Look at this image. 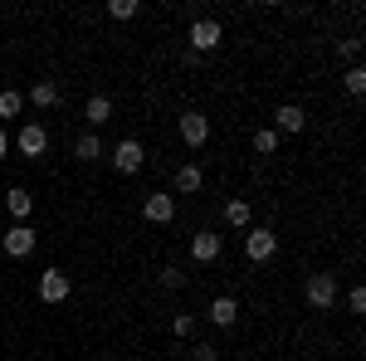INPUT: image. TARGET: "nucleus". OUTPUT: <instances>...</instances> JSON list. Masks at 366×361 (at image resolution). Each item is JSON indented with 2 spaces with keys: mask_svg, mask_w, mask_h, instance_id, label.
Instances as JSON below:
<instances>
[{
  "mask_svg": "<svg viewBox=\"0 0 366 361\" xmlns=\"http://www.w3.org/2000/svg\"><path fill=\"white\" fill-rule=\"evenodd\" d=\"M308 307H317V312H332L337 307V274H312L308 278Z\"/></svg>",
  "mask_w": 366,
  "mask_h": 361,
  "instance_id": "obj_1",
  "label": "nucleus"
},
{
  "mask_svg": "<svg viewBox=\"0 0 366 361\" xmlns=\"http://www.w3.org/2000/svg\"><path fill=\"white\" fill-rule=\"evenodd\" d=\"M186 39H191V54H205V49H220L225 29H220V20H196L186 29Z\"/></svg>",
  "mask_w": 366,
  "mask_h": 361,
  "instance_id": "obj_2",
  "label": "nucleus"
},
{
  "mask_svg": "<svg viewBox=\"0 0 366 361\" xmlns=\"http://www.w3.org/2000/svg\"><path fill=\"white\" fill-rule=\"evenodd\" d=\"M244 254H249L254 264H269V259L279 254V234H274V229H264V224L249 229V234H244Z\"/></svg>",
  "mask_w": 366,
  "mask_h": 361,
  "instance_id": "obj_3",
  "label": "nucleus"
},
{
  "mask_svg": "<svg viewBox=\"0 0 366 361\" xmlns=\"http://www.w3.org/2000/svg\"><path fill=\"white\" fill-rule=\"evenodd\" d=\"M0 244H5V254H10V259H29V254H34V244H39V234H34L29 224H10Z\"/></svg>",
  "mask_w": 366,
  "mask_h": 361,
  "instance_id": "obj_4",
  "label": "nucleus"
},
{
  "mask_svg": "<svg viewBox=\"0 0 366 361\" xmlns=\"http://www.w3.org/2000/svg\"><path fill=\"white\" fill-rule=\"evenodd\" d=\"M142 162H147V152H142L137 137H122L113 147V167L122 171V176H132V171H142Z\"/></svg>",
  "mask_w": 366,
  "mask_h": 361,
  "instance_id": "obj_5",
  "label": "nucleus"
},
{
  "mask_svg": "<svg viewBox=\"0 0 366 361\" xmlns=\"http://www.w3.org/2000/svg\"><path fill=\"white\" fill-rule=\"evenodd\" d=\"M69 288H74V283H69L64 269H44V274H39V298H44V303H64Z\"/></svg>",
  "mask_w": 366,
  "mask_h": 361,
  "instance_id": "obj_6",
  "label": "nucleus"
},
{
  "mask_svg": "<svg viewBox=\"0 0 366 361\" xmlns=\"http://www.w3.org/2000/svg\"><path fill=\"white\" fill-rule=\"evenodd\" d=\"M142 215H147L152 224H167L171 215H176V195H167V191L147 195V200H142Z\"/></svg>",
  "mask_w": 366,
  "mask_h": 361,
  "instance_id": "obj_7",
  "label": "nucleus"
},
{
  "mask_svg": "<svg viewBox=\"0 0 366 361\" xmlns=\"http://www.w3.org/2000/svg\"><path fill=\"white\" fill-rule=\"evenodd\" d=\"M205 137H210L205 112H181V142H186V147H205Z\"/></svg>",
  "mask_w": 366,
  "mask_h": 361,
  "instance_id": "obj_8",
  "label": "nucleus"
},
{
  "mask_svg": "<svg viewBox=\"0 0 366 361\" xmlns=\"http://www.w3.org/2000/svg\"><path fill=\"white\" fill-rule=\"evenodd\" d=\"M15 147H20L25 157H44V147H49V132H44L39 122H25V127H20V137H15Z\"/></svg>",
  "mask_w": 366,
  "mask_h": 361,
  "instance_id": "obj_9",
  "label": "nucleus"
},
{
  "mask_svg": "<svg viewBox=\"0 0 366 361\" xmlns=\"http://www.w3.org/2000/svg\"><path fill=\"white\" fill-rule=\"evenodd\" d=\"M303 127H308V112L298 108V103H283L274 112V132H303Z\"/></svg>",
  "mask_w": 366,
  "mask_h": 361,
  "instance_id": "obj_10",
  "label": "nucleus"
},
{
  "mask_svg": "<svg viewBox=\"0 0 366 361\" xmlns=\"http://www.w3.org/2000/svg\"><path fill=\"white\" fill-rule=\"evenodd\" d=\"M191 254H196V264H215L220 259V234L215 229H200L196 239H191Z\"/></svg>",
  "mask_w": 366,
  "mask_h": 361,
  "instance_id": "obj_11",
  "label": "nucleus"
},
{
  "mask_svg": "<svg viewBox=\"0 0 366 361\" xmlns=\"http://www.w3.org/2000/svg\"><path fill=\"white\" fill-rule=\"evenodd\" d=\"M84 122H88V127H103V122H113V103H108L103 93H93V98L84 103Z\"/></svg>",
  "mask_w": 366,
  "mask_h": 361,
  "instance_id": "obj_12",
  "label": "nucleus"
},
{
  "mask_svg": "<svg viewBox=\"0 0 366 361\" xmlns=\"http://www.w3.org/2000/svg\"><path fill=\"white\" fill-rule=\"evenodd\" d=\"M5 210H10L15 220L25 224V220H29V210H34V195H29L25 186H15V191H5Z\"/></svg>",
  "mask_w": 366,
  "mask_h": 361,
  "instance_id": "obj_13",
  "label": "nucleus"
},
{
  "mask_svg": "<svg viewBox=\"0 0 366 361\" xmlns=\"http://www.w3.org/2000/svg\"><path fill=\"white\" fill-rule=\"evenodd\" d=\"M210 322H215V327H234V322H239V303H234V298H215V303H210Z\"/></svg>",
  "mask_w": 366,
  "mask_h": 361,
  "instance_id": "obj_14",
  "label": "nucleus"
},
{
  "mask_svg": "<svg viewBox=\"0 0 366 361\" xmlns=\"http://www.w3.org/2000/svg\"><path fill=\"white\" fill-rule=\"evenodd\" d=\"M200 186H205V171H200V167H191V162L176 167V191H181V195H196Z\"/></svg>",
  "mask_w": 366,
  "mask_h": 361,
  "instance_id": "obj_15",
  "label": "nucleus"
},
{
  "mask_svg": "<svg viewBox=\"0 0 366 361\" xmlns=\"http://www.w3.org/2000/svg\"><path fill=\"white\" fill-rule=\"evenodd\" d=\"M29 103H34V108H54L59 103V84L54 79H39V84L29 88Z\"/></svg>",
  "mask_w": 366,
  "mask_h": 361,
  "instance_id": "obj_16",
  "label": "nucleus"
},
{
  "mask_svg": "<svg viewBox=\"0 0 366 361\" xmlns=\"http://www.w3.org/2000/svg\"><path fill=\"white\" fill-rule=\"evenodd\" d=\"M74 157H79V162H98V157H103V142L93 137V132H84V137L74 142Z\"/></svg>",
  "mask_w": 366,
  "mask_h": 361,
  "instance_id": "obj_17",
  "label": "nucleus"
},
{
  "mask_svg": "<svg viewBox=\"0 0 366 361\" xmlns=\"http://www.w3.org/2000/svg\"><path fill=\"white\" fill-rule=\"evenodd\" d=\"M342 88H347L352 98H362V93H366V69H362V64H352V69L342 74Z\"/></svg>",
  "mask_w": 366,
  "mask_h": 361,
  "instance_id": "obj_18",
  "label": "nucleus"
},
{
  "mask_svg": "<svg viewBox=\"0 0 366 361\" xmlns=\"http://www.w3.org/2000/svg\"><path fill=\"white\" fill-rule=\"evenodd\" d=\"M254 152H259V157H274V152H279V132H274V127H259V132H254Z\"/></svg>",
  "mask_w": 366,
  "mask_h": 361,
  "instance_id": "obj_19",
  "label": "nucleus"
},
{
  "mask_svg": "<svg viewBox=\"0 0 366 361\" xmlns=\"http://www.w3.org/2000/svg\"><path fill=\"white\" fill-rule=\"evenodd\" d=\"M225 224H234V229H249V205H244V200H229V205H225Z\"/></svg>",
  "mask_w": 366,
  "mask_h": 361,
  "instance_id": "obj_20",
  "label": "nucleus"
},
{
  "mask_svg": "<svg viewBox=\"0 0 366 361\" xmlns=\"http://www.w3.org/2000/svg\"><path fill=\"white\" fill-rule=\"evenodd\" d=\"M20 112H25V98H20L15 88H5V93H0V117H20Z\"/></svg>",
  "mask_w": 366,
  "mask_h": 361,
  "instance_id": "obj_21",
  "label": "nucleus"
},
{
  "mask_svg": "<svg viewBox=\"0 0 366 361\" xmlns=\"http://www.w3.org/2000/svg\"><path fill=\"white\" fill-rule=\"evenodd\" d=\"M108 15L113 20H132L137 15V0H108Z\"/></svg>",
  "mask_w": 366,
  "mask_h": 361,
  "instance_id": "obj_22",
  "label": "nucleus"
},
{
  "mask_svg": "<svg viewBox=\"0 0 366 361\" xmlns=\"http://www.w3.org/2000/svg\"><path fill=\"white\" fill-rule=\"evenodd\" d=\"M171 332L176 337H196V317H191V312H176V317H171Z\"/></svg>",
  "mask_w": 366,
  "mask_h": 361,
  "instance_id": "obj_23",
  "label": "nucleus"
},
{
  "mask_svg": "<svg viewBox=\"0 0 366 361\" xmlns=\"http://www.w3.org/2000/svg\"><path fill=\"white\" fill-rule=\"evenodd\" d=\"M196 361H220V347L215 342H196Z\"/></svg>",
  "mask_w": 366,
  "mask_h": 361,
  "instance_id": "obj_24",
  "label": "nucleus"
},
{
  "mask_svg": "<svg viewBox=\"0 0 366 361\" xmlns=\"http://www.w3.org/2000/svg\"><path fill=\"white\" fill-rule=\"evenodd\" d=\"M181 283H186L181 269H162V288H181Z\"/></svg>",
  "mask_w": 366,
  "mask_h": 361,
  "instance_id": "obj_25",
  "label": "nucleus"
},
{
  "mask_svg": "<svg viewBox=\"0 0 366 361\" xmlns=\"http://www.w3.org/2000/svg\"><path fill=\"white\" fill-rule=\"evenodd\" d=\"M347 307H352V312H366V288H352V293H347Z\"/></svg>",
  "mask_w": 366,
  "mask_h": 361,
  "instance_id": "obj_26",
  "label": "nucleus"
},
{
  "mask_svg": "<svg viewBox=\"0 0 366 361\" xmlns=\"http://www.w3.org/2000/svg\"><path fill=\"white\" fill-rule=\"evenodd\" d=\"M5 152H10V137H5V132H0V157H5Z\"/></svg>",
  "mask_w": 366,
  "mask_h": 361,
  "instance_id": "obj_27",
  "label": "nucleus"
}]
</instances>
